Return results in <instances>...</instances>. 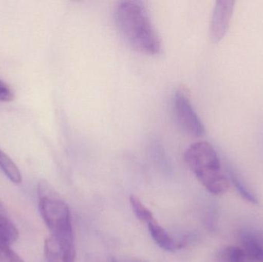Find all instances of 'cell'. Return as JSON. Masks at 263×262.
Wrapping results in <instances>:
<instances>
[{"instance_id": "obj_8", "label": "cell", "mask_w": 263, "mask_h": 262, "mask_svg": "<svg viewBox=\"0 0 263 262\" xmlns=\"http://www.w3.org/2000/svg\"><path fill=\"white\" fill-rule=\"evenodd\" d=\"M241 244L247 256L255 262H263V246L259 240L250 232H241Z\"/></svg>"}, {"instance_id": "obj_9", "label": "cell", "mask_w": 263, "mask_h": 262, "mask_svg": "<svg viewBox=\"0 0 263 262\" xmlns=\"http://www.w3.org/2000/svg\"><path fill=\"white\" fill-rule=\"evenodd\" d=\"M18 237V229L15 225L5 215L0 214V244L10 246Z\"/></svg>"}, {"instance_id": "obj_11", "label": "cell", "mask_w": 263, "mask_h": 262, "mask_svg": "<svg viewBox=\"0 0 263 262\" xmlns=\"http://www.w3.org/2000/svg\"><path fill=\"white\" fill-rule=\"evenodd\" d=\"M247 256L243 249L235 246L223 248L218 253L219 262H240Z\"/></svg>"}, {"instance_id": "obj_4", "label": "cell", "mask_w": 263, "mask_h": 262, "mask_svg": "<svg viewBox=\"0 0 263 262\" xmlns=\"http://www.w3.org/2000/svg\"><path fill=\"white\" fill-rule=\"evenodd\" d=\"M175 116L180 127L193 136H202L204 127L192 106L187 95L182 90L176 92L173 99Z\"/></svg>"}, {"instance_id": "obj_16", "label": "cell", "mask_w": 263, "mask_h": 262, "mask_svg": "<svg viewBox=\"0 0 263 262\" xmlns=\"http://www.w3.org/2000/svg\"><path fill=\"white\" fill-rule=\"evenodd\" d=\"M124 262H146L142 261V260L138 259V258H129V259L126 260Z\"/></svg>"}, {"instance_id": "obj_5", "label": "cell", "mask_w": 263, "mask_h": 262, "mask_svg": "<svg viewBox=\"0 0 263 262\" xmlns=\"http://www.w3.org/2000/svg\"><path fill=\"white\" fill-rule=\"evenodd\" d=\"M233 1L216 2L210 25V38L213 43H219L225 35L233 15Z\"/></svg>"}, {"instance_id": "obj_6", "label": "cell", "mask_w": 263, "mask_h": 262, "mask_svg": "<svg viewBox=\"0 0 263 262\" xmlns=\"http://www.w3.org/2000/svg\"><path fill=\"white\" fill-rule=\"evenodd\" d=\"M45 256L47 262H74V240L61 239L51 235L44 245Z\"/></svg>"}, {"instance_id": "obj_3", "label": "cell", "mask_w": 263, "mask_h": 262, "mask_svg": "<svg viewBox=\"0 0 263 262\" xmlns=\"http://www.w3.org/2000/svg\"><path fill=\"white\" fill-rule=\"evenodd\" d=\"M39 197L40 214L52 235L74 240L70 211L66 203L54 194L46 182L39 184Z\"/></svg>"}, {"instance_id": "obj_10", "label": "cell", "mask_w": 263, "mask_h": 262, "mask_svg": "<svg viewBox=\"0 0 263 262\" xmlns=\"http://www.w3.org/2000/svg\"><path fill=\"white\" fill-rule=\"evenodd\" d=\"M0 168L11 182L15 184L22 183L23 177L20 169L6 153L0 150Z\"/></svg>"}, {"instance_id": "obj_2", "label": "cell", "mask_w": 263, "mask_h": 262, "mask_svg": "<svg viewBox=\"0 0 263 262\" xmlns=\"http://www.w3.org/2000/svg\"><path fill=\"white\" fill-rule=\"evenodd\" d=\"M185 160L201 184L213 195L225 193L230 188L214 148L206 142L193 143L187 149Z\"/></svg>"}, {"instance_id": "obj_12", "label": "cell", "mask_w": 263, "mask_h": 262, "mask_svg": "<svg viewBox=\"0 0 263 262\" xmlns=\"http://www.w3.org/2000/svg\"><path fill=\"white\" fill-rule=\"evenodd\" d=\"M129 201H130L133 212L137 217L138 219L147 223V224H149L152 221H155L154 217H153L152 212L142 204V201L137 197L135 196V195H131Z\"/></svg>"}, {"instance_id": "obj_1", "label": "cell", "mask_w": 263, "mask_h": 262, "mask_svg": "<svg viewBox=\"0 0 263 262\" xmlns=\"http://www.w3.org/2000/svg\"><path fill=\"white\" fill-rule=\"evenodd\" d=\"M116 21L120 32L132 47L143 53L156 55L161 41L142 2L126 0L119 3Z\"/></svg>"}, {"instance_id": "obj_17", "label": "cell", "mask_w": 263, "mask_h": 262, "mask_svg": "<svg viewBox=\"0 0 263 262\" xmlns=\"http://www.w3.org/2000/svg\"><path fill=\"white\" fill-rule=\"evenodd\" d=\"M0 214H2V215H5L4 207H3V205L2 204L1 201H0Z\"/></svg>"}, {"instance_id": "obj_19", "label": "cell", "mask_w": 263, "mask_h": 262, "mask_svg": "<svg viewBox=\"0 0 263 262\" xmlns=\"http://www.w3.org/2000/svg\"><path fill=\"white\" fill-rule=\"evenodd\" d=\"M111 262H120L116 258H111Z\"/></svg>"}, {"instance_id": "obj_18", "label": "cell", "mask_w": 263, "mask_h": 262, "mask_svg": "<svg viewBox=\"0 0 263 262\" xmlns=\"http://www.w3.org/2000/svg\"><path fill=\"white\" fill-rule=\"evenodd\" d=\"M240 262H255L253 261V260L250 259V258H249L248 256H246L245 258H243V259Z\"/></svg>"}, {"instance_id": "obj_15", "label": "cell", "mask_w": 263, "mask_h": 262, "mask_svg": "<svg viewBox=\"0 0 263 262\" xmlns=\"http://www.w3.org/2000/svg\"><path fill=\"white\" fill-rule=\"evenodd\" d=\"M14 99V94L10 87L0 80V101L11 102Z\"/></svg>"}, {"instance_id": "obj_13", "label": "cell", "mask_w": 263, "mask_h": 262, "mask_svg": "<svg viewBox=\"0 0 263 262\" xmlns=\"http://www.w3.org/2000/svg\"><path fill=\"white\" fill-rule=\"evenodd\" d=\"M230 180H231L233 184L234 185L237 192L240 194L241 196L244 199L247 200L249 203H253V204H258L259 201H258L256 195L253 192H250V189L245 186V184L236 175L230 173Z\"/></svg>"}, {"instance_id": "obj_7", "label": "cell", "mask_w": 263, "mask_h": 262, "mask_svg": "<svg viewBox=\"0 0 263 262\" xmlns=\"http://www.w3.org/2000/svg\"><path fill=\"white\" fill-rule=\"evenodd\" d=\"M148 228L152 238L161 249L168 252H174L176 249H180V245L176 243L168 232L156 221L148 224Z\"/></svg>"}, {"instance_id": "obj_14", "label": "cell", "mask_w": 263, "mask_h": 262, "mask_svg": "<svg viewBox=\"0 0 263 262\" xmlns=\"http://www.w3.org/2000/svg\"><path fill=\"white\" fill-rule=\"evenodd\" d=\"M0 262H24L11 249L10 246L0 244Z\"/></svg>"}]
</instances>
